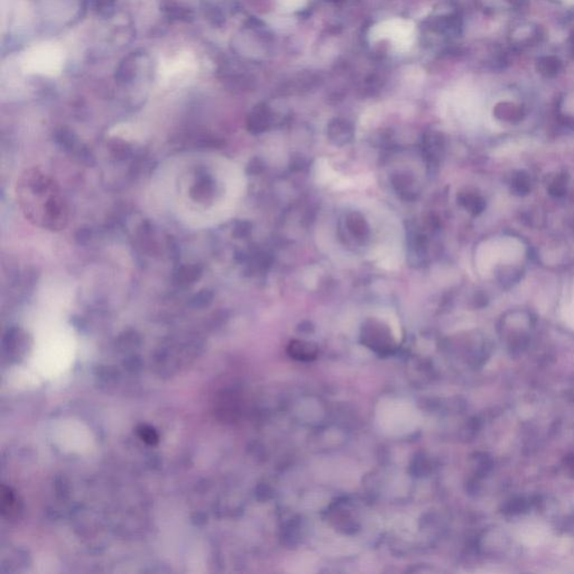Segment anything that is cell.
<instances>
[{
	"label": "cell",
	"mask_w": 574,
	"mask_h": 574,
	"mask_svg": "<svg viewBox=\"0 0 574 574\" xmlns=\"http://www.w3.org/2000/svg\"><path fill=\"white\" fill-rule=\"evenodd\" d=\"M361 339L367 346H369L370 349L381 352V353L390 352L394 346L388 326L375 319L367 321L366 324L362 326Z\"/></svg>",
	"instance_id": "2"
},
{
	"label": "cell",
	"mask_w": 574,
	"mask_h": 574,
	"mask_svg": "<svg viewBox=\"0 0 574 574\" xmlns=\"http://www.w3.org/2000/svg\"><path fill=\"white\" fill-rule=\"evenodd\" d=\"M287 352L292 358L296 360L309 361L318 356V348L315 344L305 341L293 340L287 346Z\"/></svg>",
	"instance_id": "4"
},
{
	"label": "cell",
	"mask_w": 574,
	"mask_h": 574,
	"mask_svg": "<svg viewBox=\"0 0 574 574\" xmlns=\"http://www.w3.org/2000/svg\"><path fill=\"white\" fill-rule=\"evenodd\" d=\"M24 214L31 221L49 230H61L67 221V209L58 185L38 170H26L18 183Z\"/></svg>",
	"instance_id": "1"
},
{
	"label": "cell",
	"mask_w": 574,
	"mask_h": 574,
	"mask_svg": "<svg viewBox=\"0 0 574 574\" xmlns=\"http://www.w3.org/2000/svg\"><path fill=\"white\" fill-rule=\"evenodd\" d=\"M348 230L357 238H365L369 234V225L359 212H351L346 216Z\"/></svg>",
	"instance_id": "5"
},
{
	"label": "cell",
	"mask_w": 574,
	"mask_h": 574,
	"mask_svg": "<svg viewBox=\"0 0 574 574\" xmlns=\"http://www.w3.org/2000/svg\"><path fill=\"white\" fill-rule=\"evenodd\" d=\"M269 115L267 109L265 107L256 108L249 118L248 127L250 131L262 133L269 128Z\"/></svg>",
	"instance_id": "6"
},
{
	"label": "cell",
	"mask_w": 574,
	"mask_h": 574,
	"mask_svg": "<svg viewBox=\"0 0 574 574\" xmlns=\"http://www.w3.org/2000/svg\"><path fill=\"white\" fill-rule=\"evenodd\" d=\"M142 438L144 439V441L148 442V443H155L157 441V436H156L155 433L153 431L148 430V429H143L142 430Z\"/></svg>",
	"instance_id": "9"
},
{
	"label": "cell",
	"mask_w": 574,
	"mask_h": 574,
	"mask_svg": "<svg viewBox=\"0 0 574 574\" xmlns=\"http://www.w3.org/2000/svg\"><path fill=\"white\" fill-rule=\"evenodd\" d=\"M541 65H542V67H541V71H542V73L550 74V73L557 72V65H559V63H557L555 60L552 61V58H545V60L541 63Z\"/></svg>",
	"instance_id": "8"
},
{
	"label": "cell",
	"mask_w": 574,
	"mask_h": 574,
	"mask_svg": "<svg viewBox=\"0 0 574 574\" xmlns=\"http://www.w3.org/2000/svg\"><path fill=\"white\" fill-rule=\"evenodd\" d=\"M199 269L198 267H184L180 271V276L184 282H193L198 277Z\"/></svg>",
	"instance_id": "7"
},
{
	"label": "cell",
	"mask_w": 574,
	"mask_h": 574,
	"mask_svg": "<svg viewBox=\"0 0 574 574\" xmlns=\"http://www.w3.org/2000/svg\"><path fill=\"white\" fill-rule=\"evenodd\" d=\"M328 135L333 144L342 146V145L351 142L353 131H352L351 125L344 120H335L330 124Z\"/></svg>",
	"instance_id": "3"
}]
</instances>
